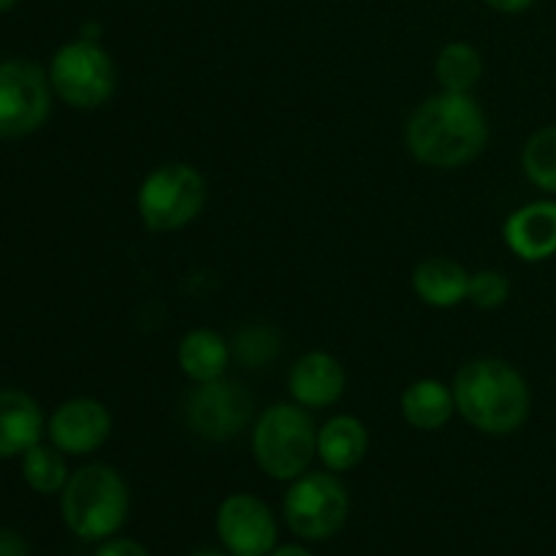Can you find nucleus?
<instances>
[{
	"label": "nucleus",
	"instance_id": "f8f14e48",
	"mask_svg": "<svg viewBox=\"0 0 556 556\" xmlns=\"http://www.w3.org/2000/svg\"><path fill=\"white\" fill-rule=\"evenodd\" d=\"M503 239L510 253L527 264L556 255V201L538 199L510 212L503 223Z\"/></svg>",
	"mask_w": 556,
	"mask_h": 556
},
{
	"label": "nucleus",
	"instance_id": "1a4fd4ad",
	"mask_svg": "<svg viewBox=\"0 0 556 556\" xmlns=\"http://www.w3.org/2000/svg\"><path fill=\"white\" fill-rule=\"evenodd\" d=\"M253 394L228 378L195 383L185 400L182 413L190 432L210 443H226L242 434L253 421Z\"/></svg>",
	"mask_w": 556,
	"mask_h": 556
},
{
	"label": "nucleus",
	"instance_id": "39448f33",
	"mask_svg": "<svg viewBox=\"0 0 556 556\" xmlns=\"http://www.w3.org/2000/svg\"><path fill=\"white\" fill-rule=\"evenodd\" d=\"M206 188L204 174L190 163H163L152 168L136 193V212L150 233H174L204 212Z\"/></svg>",
	"mask_w": 556,
	"mask_h": 556
},
{
	"label": "nucleus",
	"instance_id": "f3484780",
	"mask_svg": "<svg viewBox=\"0 0 556 556\" xmlns=\"http://www.w3.org/2000/svg\"><path fill=\"white\" fill-rule=\"evenodd\" d=\"M369 432L356 416H334L318 429V456L326 470L348 472L364 462Z\"/></svg>",
	"mask_w": 556,
	"mask_h": 556
},
{
	"label": "nucleus",
	"instance_id": "4468645a",
	"mask_svg": "<svg viewBox=\"0 0 556 556\" xmlns=\"http://www.w3.org/2000/svg\"><path fill=\"white\" fill-rule=\"evenodd\" d=\"M43 413L25 391H0V459L22 456L41 443Z\"/></svg>",
	"mask_w": 556,
	"mask_h": 556
},
{
	"label": "nucleus",
	"instance_id": "f257e3e1",
	"mask_svg": "<svg viewBox=\"0 0 556 556\" xmlns=\"http://www.w3.org/2000/svg\"><path fill=\"white\" fill-rule=\"evenodd\" d=\"M486 144L489 119L470 92L440 90L418 103L405 123L407 152L440 172L467 166Z\"/></svg>",
	"mask_w": 556,
	"mask_h": 556
},
{
	"label": "nucleus",
	"instance_id": "6ab92c4d",
	"mask_svg": "<svg viewBox=\"0 0 556 556\" xmlns=\"http://www.w3.org/2000/svg\"><path fill=\"white\" fill-rule=\"evenodd\" d=\"M483 76V58L472 43L451 41L434 60V79L448 92H470Z\"/></svg>",
	"mask_w": 556,
	"mask_h": 556
},
{
	"label": "nucleus",
	"instance_id": "0eeeda50",
	"mask_svg": "<svg viewBox=\"0 0 556 556\" xmlns=\"http://www.w3.org/2000/svg\"><path fill=\"white\" fill-rule=\"evenodd\" d=\"M351 500L337 472H304L288 486L282 516L302 541H329L345 527Z\"/></svg>",
	"mask_w": 556,
	"mask_h": 556
},
{
	"label": "nucleus",
	"instance_id": "7ed1b4c3",
	"mask_svg": "<svg viewBox=\"0 0 556 556\" xmlns=\"http://www.w3.org/2000/svg\"><path fill=\"white\" fill-rule=\"evenodd\" d=\"M128 483L114 467L87 465L65 483L60 514L79 541L101 543L117 535L128 519Z\"/></svg>",
	"mask_w": 556,
	"mask_h": 556
},
{
	"label": "nucleus",
	"instance_id": "423d86ee",
	"mask_svg": "<svg viewBox=\"0 0 556 556\" xmlns=\"http://www.w3.org/2000/svg\"><path fill=\"white\" fill-rule=\"evenodd\" d=\"M49 85L54 96L63 98L71 109L92 112L112 101L117 90V68L101 43L79 36L52 54Z\"/></svg>",
	"mask_w": 556,
	"mask_h": 556
},
{
	"label": "nucleus",
	"instance_id": "b1692460",
	"mask_svg": "<svg viewBox=\"0 0 556 556\" xmlns=\"http://www.w3.org/2000/svg\"><path fill=\"white\" fill-rule=\"evenodd\" d=\"M92 556H150V552L139 541H130V538H109V541H101V546Z\"/></svg>",
	"mask_w": 556,
	"mask_h": 556
},
{
	"label": "nucleus",
	"instance_id": "c85d7f7f",
	"mask_svg": "<svg viewBox=\"0 0 556 556\" xmlns=\"http://www.w3.org/2000/svg\"><path fill=\"white\" fill-rule=\"evenodd\" d=\"M190 556H231V554H220V552H195Z\"/></svg>",
	"mask_w": 556,
	"mask_h": 556
},
{
	"label": "nucleus",
	"instance_id": "4be33fe9",
	"mask_svg": "<svg viewBox=\"0 0 556 556\" xmlns=\"http://www.w3.org/2000/svg\"><path fill=\"white\" fill-rule=\"evenodd\" d=\"M521 168L541 193L556 195V125H543L527 139Z\"/></svg>",
	"mask_w": 556,
	"mask_h": 556
},
{
	"label": "nucleus",
	"instance_id": "412c9836",
	"mask_svg": "<svg viewBox=\"0 0 556 556\" xmlns=\"http://www.w3.org/2000/svg\"><path fill=\"white\" fill-rule=\"evenodd\" d=\"M22 478L38 494H58L68 483V465L65 454L54 445H33L22 454Z\"/></svg>",
	"mask_w": 556,
	"mask_h": 556
},
{
	"label": "nucleus",
	"instance_id": "a211bd4d",
	"mask_svg": "<svg viewBox=\"0 0 556 556\" xmlns=\"http://www.w3.org/2000/svg\"><path fill=\"white\" fill-rule=\"evenodd\" d=\"M231 345L223 334L212 329H193L179 340L177 362L185 378L193 383H210V380L226 378V369L231 364Z\"/></svg>",
	"mask_w": 556,
	"mask_h": 556
},
{
	"label": "nucleus",
	"instance_id": "f03ea898",
	"mask_svg": "<svg viewBox=\"0 0 556 556\" xmlns=\"http://www.w3.org/2000/svg\"><path fill=\"white\" fill-rule=\"evenodd\" d=\"M456 413L472 429L492 438L519 432L530 418L532 394L525 375L503 358H476L454 378Z\"/></svg>",
	"mask_w": 556,
	"mask_h": 556
},
{
	"label": "nucleus",
	"instance_id": "20e7f679",
	"mask_svg": "<svg viewBox=\"0 0 556 556\" xmlns=\"http://www.w3.org/2000/svg\"><path fill=\"white\" fill-rule=\"evenodd\" d=\"M253 459L271 481H296L318 456V427L296 402L269 405L250 434Z\"/></svg>",
	"mask_w": 556,
	"mask_h": 556
},
{
	"label": "nucleus",
	"instance_id": "aec40b11",
	"mask_svg": "<svg viewBox=\"0 0 556 556\" xmlns=\"http://www.w3.org/2000/svg\"><path fill=\"white\" fill-rule=\"evenodd\" d=\"M282 340L280 331L275 326L264 324V320H250V324L239 326L237 334L231 340V353L244 369H266L275 364L280 356Z\"/></svg>",
	"mask_w": 556,
	"mask_h": 556
},
{
	"label": "nucleus",
	"instance_id": "393cba45",
	"mask_svg": "<svg viewBox=\"0 0 556 556\" xmlns=\"http://www.w3.org/2000/svg\"><path fill=\"white\" fill-rule=\"evenodd\" d=\"M27 543L20 532L0 530V556H27Z\"/></svg>",
	"mask_w": 556,
	"mask_h": 556
},
{
	"label": "nucleus",
	"instance_id": "2eb2a0df",
	"mask_svg": "<svg viewBox=\"0 0 556 556\" xmlns=\"http://www.w3.org/2000/svg\"><path fill=\"white\" fill-rule=\"evenodd\" d=\"M413 291L427 307L451 309L467 302V288H470V271L454 258L432 255L421 261L410 277Z\"/></svg>",
	"mask_w": 556,
	"mask_h": 556
},
{
	"label": "nucleus",
	"instance_id": "dca6fc26",
	"mask_svg": "<svg viewBox=\"0 0 556 556\" xmlns=\"http://www.w3.org/2000/svg\"><path fill=\"white\" fill-rule=\"evenodd\" d=\"M400 413L407 427L418 432H438L454 418V389L438 378L413 380L400 396Z\"/></svg>",
	"mask_w": 556,
	"mask_h": 556
},
{
	"label": "nucleus",
	"instance_id": "cd10ccee",
	"mask_svg": "<svg viewBox=\"0 0 556 556\" xmlns=\"http://www.w3.org/2000/svg\"><path fill=\"white\" fill-rule=\"evenodd\" d=\"M16 3H20V0H0V11H9V9H14Z\"/></svg>",
	"mask_w": 556,
	"mask_h": 556
},
{
	"label": "nucleus",
	"instance_id": "bb28decb",
	"mask_svg": "<svg viewBox=\"0 0 556 556\" xmlns=\"http://www.w3.org/2000/svg\"><path fill=\"white\" fill-rule=\"evenodd\" d=\"M269 556H313V554H309L307 548L296 546V543H288V546H280V548H275V552H271Z\"/></svg>",
	"mask_w": 556,
	"mask_h": 556
},
{
	"label": "nucleus",
	"instance_id": "6e6552de",
	"mask_svg": "<svg viewBox=\"0 0 556 556\" xmlns=\"http://www.w3.org/2000/svg\"><path fill=\"white\" fill-rule=\"evenodd\" d=\"M52 112L49 74L30 60L0 63V139H22L47 123Z\"/></svg>",
	"mask_w": 556,
	"mask_h": 556
},
{
	"label": "nucleus",
	"instance_id": "5701e85b",
	"mask_svg": "<svg viewBox=\"0 0 556 556\" xmlns=\"http://www.w3.org/2000/svg\"><path fill=\"white\" fill-rule=\"evenodd\" d=\"M510 299V280L497 269H481L470 275L467 302L478 309H497Z\"/></svg>",
	"mask_w": 556,
	"mask_h": 556
},
{
	"label": "nucleus",
	"instance_id": "9d476101",
	"mask_svg": "<svg viewBox=\"0 0 556 556\" xmlns=\"http://www.w3.org/2000/svg\"><path fill=\"white\" fill-rule=\"evenodd\" d=\"M217 535L231 556H269L277 548V521L255 494H231L215 516Z\"/></svg>",
	"mask_w": 556,
	"mask_h": 556
},
{
	"label": "nucleus",
	"instance_id": "a878e982",
	"mask_svg": "<svg viewBox=\"0 0 556 556\" xmlns=\"http://www.w3.org/2000/svg\"><path fill=\"white\" fill-rule=\"evenodd\" d=\"M494 11H503V14H521L530 5H535V0H486Z\"/></svg>",
	"mask_w": 556,
	"mask_h": 556
},
{
	"label": "nucleus",
	"instance_id": "ddd939ff",
	"mask_svg": "<svg viewBox=\"0 0 556 556\" xmlns=\"http://www.w3.org/2000/svg\"><path fill=\"white\" fill-rule=\"evenodd\" d=\"M348 375L340 358L326 351H309L296 358L288 372V391L293 402L307 410H324L337 405L345 394Z\"/></svg>",
	"mask_w": 556,
	"mask_h": 556
},
{
	"label": "nucleus",
	"instance_id": "9b49d317",
	"mask_svg": "<svg viewBox=\"0 0 556 556\" xmlns=\"http://www.w3.org/2000/svg\"><path fill=\"white\" fill-rule=\"evenodd\" d=\"M47 434L65 456L96 454L112 434V413L92 396H76L52 413Z\"/></svg>",
	"mask_w": 556,
	"mask_h": 556
}]
</instances>
